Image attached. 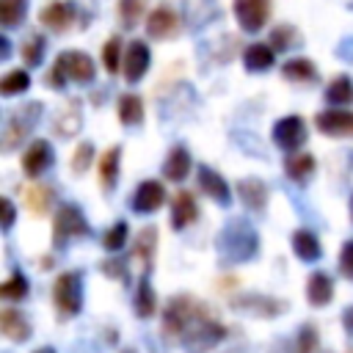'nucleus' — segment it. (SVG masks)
<instances>
[{
	"label": "nucleus",
	"instance_id": "obj_30",
	"mask_svg": "<svg viewBox=\"0 0 353 353\" xmlns=\"http://www.w3.org/2000/svg\"><path fill=\"white\" fill-rule=\"evenodd\" d=\"M154 243H157V229H152V226H146V229L138 234V240H135V256L143 262V270H146L149 262H152Z\"/></svg>",
	"mask_w": 353,
	"mask_h": 353
},
{
	"label": "nucleus",
	"instance_id": "obj_23",
	"mask_svg": "<svg viewBox=\"0 0 353 353\" xmlns=\"http://www.w3.org/2000/svg\"><path fill=\"white\" fill-rule=\"evenodd\" d=\"M292 251H295L303 262L320 259V243H317V237H314L309 229H298V232L292 234Z\"/></svg>",
	"mask_w": 353,
	"mask_h": 353
},
{
	"label": "nucleus",
	"instance_id": "obj_42",
	"mask_svg": "<svg viewBox=\"0 0 353 353\" xmlns=\"http://www.w3.org/2000/svg\"><path fill=\"white\" fill-rule=\"evenodd\" d=\"M234 306H243V309H256V312H259V314H276V312H279V309H281V306H279V303H268V301H265V303H262V301H259V298H248V301H237V303H234Z\"/></svg>",
	"mask_w": 353,
	"mask_h": 353
},
{
	"label": "nucleus",
	"instance_id": "obj_50",
	"mask_svg": "<svg viewBox=\"0 0 353 353\" xmlns=\"http://www.w3.org/2000/svg\"><path fill=\"white\" fill-rule=\"evenodd\" d=\"M350 215H353V199H350Z\"/></svg>",
	"mask_w": 353,
	"mask_h": 353
},
{
	"label": "nucleus",
	"instance_id": "obj_33",
	"mask_svg": "<svg viewBox=\"0 0 353 353\" xmlns=\"http://www.w3.org/2000/svg\"><path fill=\"white\" fill-rule=\"evenodd\" d=\"M28 85H30V74L22 72V69H14V72H8V74L0 80V94H3V97H14V94L25 91Z\"/></svg>",
	"mask_w": 353,
	"mask_h": 353
},
{
	"label": "nucleus",
	"instance_id": "obj_49",
	"mask_svg": "<svg viewBox=\"0 0 353 353\" xmlns=\"http://www.w3.org/2000/svg\"><path fill=\"white\" fill-rule=\"evenodd\" d=\"M33 353H55L52 347H39V350H33Z\"/></svg>",
	"mask_w": 353,
	"mask_h": 353
},
{
	"label": "nucleus",
	"instance_id": "obj_8",
	"mask_svg": "<svg viewBox=\"0 0 353 353\" xmlns=\"http://www.w3.org/2000/svg\"><path fill=\"white\" fill-rule=\"evenodd\" d=\"M234 17L243 30L256 33L270 17V0H234Z\"/></svg>",
	"mask_w": 353,
	"mask_h": 353
},
{
	"label": "nucleus",
	"instance_id": "obj_41",
	"mask_svg": "<svg viewBox=\"0 0 353 353\" xmlns=\"http://www.w3.org/2000/svg\"><path fill=\"white\" fill-rule=\"evenodd\" d=\"M91 157H94V146H91V143H80V146L74 149V157H72V171H74V174H83V171L88 168Z\"/></svg>",
	"mask_w": 353,
	"mask_h": 353
},
{
	"label": "nucleus",
	"instance_id": "obj_38",
	"mask_svg": "<svg viewBox=\"0 0 353 353\" xmlns=\"http://www.w3.org/2000/svg\"><path fill=\"white\" fill-rule=\"evenodd\" d=\"M141 11H143V0H121V3H119L121 25H124V28H132V25L141 19Z\"/></svg>",
	"mask_w": 353,
	"mask_h": 353
},
{
	"label": "nucleus",
	"instance_id": "obj_31",
	"mask_svg": "<svg viewBox=\"0 0 353 353\" xmlns=\"http://www.w3.org/2000/svg\"><path fill=\"white\" fill-rule=\"evenodd\" d=\"M102 63H105L108 74H116L121 69L124 61H121V39L119 36H110L105 41V47H102Z\"/></svg>",
	"mask_w": 353,
	"mask_h": 353
},
{
	"label": "nucleus",
	"instance_id": "obj_3",
	"mask_svg": "<svg viewBox=\"0 0 353 353\" xmlns=\"http://www.w3.org/2000/svg\"><path fill=\"white\" fill-rule=\"evenodd\" d=\"M74 80V83H91L94 80V61L85 55V52H77V50H66L55 58V66H52V74L50 80L55 85H61L63 80Z\"/></svg>",
	"mask_w": 353,
	"mask_h": 353
},
{
	"label": "nucleus",
	"instance_id": "obj_24",
	"mask_svg": "<svg viewBox=\"0 0 353 353\" xmlns=\"http://www.w3.org/2000/svg\"><path fill=\"white\" fill-rule=\"evenodd\" d=\"M52 204V188L50 185H30L25 190V207L33 212V215H44Z\"/></svg>",
	"mask_w": 353,
	"mask_h": 353
},
{
	"label": "nucleus",
	"instance_id": "obj_36",
	"mask_svg": "<svg viewBox=\"0 0 353 353\" xmlns=\"http://www.w3.org/2000/svg\"><path fill=\"white\" fill-rule=\"evenodd\" d=\"M0 295H3L6 301H19V298H25V295H28V279H25L22 273H14L8 281H3Z\"/></svg>",
	"mask_w": 353,
	"mask_h": 353
},
{
	"label": "nucleus",
	"instance_id": "obj_18",
	"mask_svg": "<svg viewBox=\"0 0 353 353\" xmlns=\"http://www.w3.org/2000/svg\"><path fill=\"white\" fill-rule=\"evenodd\" d=\"M0 331H3V336H8L11 342H25V339L30 336L28 320H25L19 312H14V309H3V312H0Z\"/></svg>",
	"mask_w": 353,
	"mask_h": 353
},
{
	"label": "nucleus",
	"instance_id": "obj_4",
	"mask_svg": "<svg viewBox=\"0 0 353 353\" xmlns=\"http://www.w3.org/2000/svg\"><path fill=\"white\" fill-rule=\"evenodd\" d=\"M199 306L201 303H196L190 295H174L168 301L165 312H163V331H165V336H171V339L182 336L185 328L190 325V320L196 317Z\"/></svg>",
	"mask_w": 353,
	"mask_h": 353
},
{
	"label": "nucleus",
	"instance_id": "obj_39",
	"mask_svg": "<svg viewBox=\"0 0 353 353\" xmlns=\"http://www.w3.org/2000/svg\"><path fill=\"white\" fill-rule=\"evenodd\" d=\"M124 243H127V223H124V221H119L113 229H108V232H105L102 245H105L108 251H119Z\"/></svg>",
	"mask_w": 353,
	"mask_h": 353
},
{
	"label": "nucleus",
	"instance_id": "obj_2",
	"mask_svg": "<svg viewBox=\"0 0 353 353\" xmlns=\"http://www.w3.org/2000/svg\"><path fill=\"white\" fill-rule=\"evenodd\" d=\"M223 336H226V328H223L204 306H199L196 317L190 320V325L185 328V334H182L179 339H182V345H185L188 353H207V350L215 347Z\"/></svg>",
	"mask_w": 353,
	"mask_h": 353
},
{
	"label": "nucleus",
	"instance_id": "obj_40",
	"mask_svg": "<svg viewBox=\"0 0 353 353\" xmlns=\"http://www.w3.org/2000/svg\"><path fill=\"white\" fill-rule=\"evenodd\" d=\"M317 345V328L314 325H303L298 331V339H295V353H312Z\"/></svg>",
	"mask_w": 353,
	"mask_h": 353
},
{
	"label": "nucleus",
	"instance_id": "obj_15",
	"mask_svg": "<svg viewBox=\"0 0 353 353\" xmlns=\"http://www.w3.org/2000/svg\"><path fill=\"white\" fill-rule=\"evenodd\" d=\"M199 188H201L210 199H215L218 204H223V207L232 201V193H229V185L223 182V176L215 174V171L207 168V165H199Z\"/></svg>",
	"mask_w": 353,
	"mask_h": 353
},
{
	"label": "nucleus",
	"instance_id": "obj_28",
	"mask_svg": "<svg viewBox=\"0 0 353 353\" xmlns=\"http://www.w3.org/2000/svg\"><path fill=\"white\" fill-rule=\"evenodd\" d=\"M281 72H284L287 80H295V83H309V80L317 77V69H314V63L309 58H292V61L284 63Z\"/></svg>",
	"mask_w": 353,
	"mask_h": 353
},
{
	"label": "nucleus",
	"instance_id": "obj_51",
	"mask_svg": "<svg viewBox=\"0 0 353 353\" xmlns=\"http://www.w3.org/2000/svg\"><path fill=\"white\" fill-rule=\"evenodd\" d=\"M347 353H353V350H347Z\"/></svg>",
	"mask_w": 353,
	"mask_h": 353
},
{
	"label": "nucleus",
	"instance_id": "obj_29",
	"mask_svg": "<svg viewBox=\"0 0 353 353\" xmlns=\"http://www.w3.org/2000/svg\"><path fill=\"white\" fill-rule=\"evenodd\" d=\"M154 306H157V298H154V290L149 284V279L143 276L138 281V290H135V312L141 317H152L154 314Z\"/></svg>",
	"mask_w": 353,
	"mask_h": 353
},
{
	"label": "nucleus",
	"instance_id": "obj_27",
	"mask_svg": "<svg viewBox=\"0 0 353 353\" xmlns=\"http://www.w3.org/2000/svg\"><path fill=\"white\" fill-rule=\"evenodd\" d=\"M284 168H287V174H290L295 182H303V179L314 171V157H312L309 152H295V154H290V157L284 160Z\"/></svg>",
	"mask_w": 353,
	"mask_h": 353
},
{
	"label": "nucleus",
	"instance_id": "obj_20",
	"mask_svg": "<svg viewBox=\"0 0 353 353\" xmlns=\"http://www.w3.org/2000/svg\"><path fill=\"white\" fill-rule=\"evenodd\" d=\"M237 190H240V199H243V204H245V207H251L254 212L265 210V201H268V190H265V185H262L259 179H254V176H248V179H240Z\"/></svg>",
	"mask_w": 353,
	"mask_h": 353
},
{
	"label": "nucleus",
	"instance_id": "obj_34",
	"mask_svg": "<svg viewBox=\"0 0 353 353\" xmlns=\"http://www.w3.org/2000/svg\"><path fill=\"white\" fill-rule=\"evenodd\" d=\"M350 97H353V83H350V77L339 74L336 80H331V85H328V91H325V99H328V102L345 105V102H350Z\"/></svg>",
	"mask_w": 353,
	"mask_h": 353
},
{
	"label": "nucleus",
	"instance_id": "obj_32",
	"mask_svg": "<svg viewBox=\"0 0 353 353\" xmlns=\"http://www.w3.org/2000/svg\"><path fill=\"white\" fill-rule=\"evenodd\" d=\"M28 11V0H0V22L6 28H14L17 22H22Z\"/></svg>",
	"mask_w": 353,
	"mask_h": 353
},
{
	"label": "nucleus",
	"instance_id": "obj_5",
	"mask_svg": "<svg viewBox=\"0 0 353 353\" xmlns=\"http://www.w3.org/2000/svg\"><path fill=\"white\" fill-rule=\"evenodd\" d=\"M52 301H55V309H58L63 317H72V314H77V312H80L83 290H80V276H77L74 270L61 273V276L55 279Z\"/></svg>",
	"mask_w": 353,
	"mask_h": 353
},
{
	"label": "nucleus",
	"instance_id": "obj_1",
	"mask_svg": "<svg viewBox=\"0 0 353 353\" xmlns=\"http://www.w3.org/2000/svg\"><path fill=\"white\" fill-rule=\"evenodd\" d=\"M256 245H259V237H256L254 226L243 218H232L223 226V232L218 234V248L229 262L251 259L256 254Z\"/></svg>",
	"mask_w": 353,
	"mask_h": 353
},
{
	"label": "nucleus",
	"instance_id": "obj_16",
	"mask_svg": "<svg viewBox=\"0 0 353 353\" xmlns=\"http://www.w3.org/2000/svg\"><path fill=\"white\" fill-rule=\"evenodd\" d=\"M196 215H199V210H196L193 196L188 190H179L174 196V201H171V226L174 229H185L188 223L196 221Z\"/></svg>",
	"mask_w": 353,
	"mask_h": 353
},
{
	"label": "nucleus",
	"instance_id": "obj_12",
	"mask_svg": "<svg viewBox=\"0 0 353 353\" xmlns=\"http://www.w3.org/2000/svg\"><path fill=\"white\" fill-rule=\"evenodd\" d=\"M50 165H52V146H50V141H44V138L33 141V143L25 149V154H22V168H25V174H28V176H39V174H44Z\"/></svg>",
	"mask_w": 353,
	"mask_h": 353
},
{
	"label": "nucleus",
	"instance_id": "obj_43",
	"mask_svg": "<svg viewBox=\"0 0 353 353\" xmlns=\"http://www.w3.org/2000/svg\"><path fill=\"white\" fill-rule=\"evenodd\" d=\"M339 270L345 279H353V240L342 245V254H339Z\"/></svg>",
	"mask_w": 353,
	"mask_h": 353
},
{
	"label": "nucleus",
	"instance_id": "obj_9",
	"mask_svg": "<svg viewBox=\"0 0 353 353\" xmlns=\"http://www.w3.org/2000/svg\"><path fill=\"white\" fill-rule=\"evenodd\" d=\"M273 141L284 149V152H295L303 141H306V124L301 116H284L276 121L273 127Z\"/></svg>",
	"mask_w": 353,
	"mask_h": 353
},
{
	"label": "nucleus",
	"instance_id": "obj_35",
	"mask_svg": "<svg viewBox=\"0 0 353 353\" xmlns=\"http://www.w3.org/2000/svg\"><path fill=\"white\" fill-rule=\"evenodd\" d=\"M270 44H273V50L298 47V44H301V36H298V30H295V28H290V25H281V28H276V30L270 33Z\"/></svg>",
	"mask_w": 353,
	"mask_h": 353
},
{
	"label": "nucleus",
	"instance_id": "obj_25",
	"mask_svg": "<svg viewBox=\"0 0 353 353\" xmlns=\"http://www.w3.org/2000/svg\"><path fill=\"white\" fill-rule=\"evenodd\" d=\"M119 154H121V149L119 146H110L102 154V160H99V182H102L105 190H110L116 185V176H119Z\"/></svg>",
	"mask_w": 353,
	"mask_h": 353
},
{
	"label": "nucleus",
	"instance_id": "obj_14",
	"mask_svg": "<svg viewBox=\"0 0 353 353\" xmlns=\"http://www.w3.org/2000/svg\"><path fill=\"white\" fill-rule=\"evenodd\" d=\"M314 124L325 135H353V113L345 110H323Z\"/></svg>",
	"mask_w": 353,
	"mask_h": 353
},
{
	"label": "nucleus",
	"instance_id": "obj_47",
	"mask_svg": "<svg viewBox=\"0 0 353 353\" xmlns=\"http://www.w3.org/2000/svg\"><path fill=\"white\" fill-rule=\"evenodd\" d=\"M342 320H345V328L353 334V309H347V312L342 314Z\"/></svg>",
	"mask_w": 353,
	"mask_h": 353
},
{
	"label": "nucleus",
	"instance_id": "obj_21",
	"mask_svg": "<svg viewBox=\"0 0 353 353\" xmlns=\"http://www.w3.org/2000/svg\"><path fill=\"white\" fill-rule=\"evenodd\" d=\"M74 17V8L69 3H50L47 8H41L39 19L50 28V30H63Z\"/></svg>",
	"mask_w": 353,
	"mask_h": 353
},
{
	"label": "nucleus",
	"instance_id": "obj_46",
	"mask_svg": "<svg viewBox=\"0 0 353 353\" xmlns=\"http://www.w3.org/2000/svg\"><path fill=\"white\" fill-rule=\"evenodd\" d=\"M102 268H105V273H116V276H124V270H121V262H105Z\"/></svg>",
	"mask_w": 353,
	"mask_h": 353
},
{
	"label": "nucleus",
	"instance_id": "obj_44",
	"mask_svg": "<svg viewBox=\"0 0 353 353\" xmlns=\"http://www.w3.org/2000/svg\"><path fill=\"white\" fill-rule=\"evenodd\" d=\"M0 207H3V229H11V223H14V204L8 199H3Z\"/></svg>",
	"mask_w": 353,
	"mask_h": 353
},
{
	"label": "nucleus",
	"instance_id": "obj_19",
	"mask_svg": "<svg viewBox=\"0 0 353 353\" xmlns=\"http://www.w3.org/2000/svg\"><path fill=\"white\" fill-rule=\"evenodd\" d=\"M331 295H334V284H331V279L325 276V273H312L309 276V281H306V298H309V303L312 306H325L328 301H331Z\"/></svg>",
	"mask_w": 353,
	"mask_h": 353
},
{
	"label": "nucleus",
	"instance_id": "obj_22",
	"mask_svg": "<svg viewBox=\"0 0 353 353\" xmlns=\"http://www.w3.org/2000/svg\"><path fill=\"white\" fill-rule=\"evenodd\" d=\"M245 66H248V72H268L270 66H273V47L270 44H265V41H254L248 50H245Z\"/></svg>",
	"mask_w": 353,
	"mask_h": 353
},
{
	"label": "nucleus",
	"instance_id": "obj_37",
	"mask_svg": "<svg viewBox=\"0 0 353 353\" xmlns=\"http://www.w3.org/2000/svg\"><path fill=\"white\" fill-rule=\"evenodd\" d=\"M41 55H44V39L41 36H30L25 44H22V61L28 66H39L41 63Z\"/></svg>",
	"mask_w": 353,
	"mask_h": 353
},
{
	"label": "nucleus",
	"instance_id": "obj_10",
	"mask_svg": "<svg viewBox=\"0 0 353 353\" xmlns=\"http://www.w3.org/2000/svg\"><path fill=\"white\" fill-rule=\"evenodd\" d=\"M146 69H149V47L141 39H135V41H130V47L124 52L121 72H124L127 83H138L146 74Z\"/></svg>",
	"mask_w": 353,
	"mask_h": 353
},
{
	"label": "nucleus",
	"instance_id": "obj_13",
	"mask_svg": "<svg viewBox=\"0 0 353 353\" xmlns=\"http://www.w3.org/2000/svg\"><path fill=\"white\" fill-rule=\"evenodd\" d=\"M176 30H179V19H176V14H174L168 6L154 8V11L149 14V19H146V33H149L152 39H168V36H174Z\"/></svg>",
	"mask_w": 353,
	"mask_h": 353
},
{
	"label": "nucleus",
	"instance_id": "obj_7",
	"mask_svg": "<svg viewBox=\"0 0 353 353\" xmlns=\"http://www.w3.org/2000/svg\"><path fill=\"white\" fill-rule=\"evenodd\" d=\"M39 110H41V105H39V102H30V105L17 108V110L11 113V119H8V124H6V135H3V149H14V146L30 132V127H33L36 119H39Z\"/></svg>",
	"mask_w": 353,
	"mask_h": 353
},
{
	"label": "nucleus",
	"instance_id": "obj_6",
	"mask_svg": "<svg viewBox=\"0 0 353 353\" xmlns=\"http://www.w3.org/2000/svg\"><path fill=\"white\" fill-rule=\"evenodd\" d=\"M83 234H88V223H85L80 207L63 204V207L55 212V221H52V243H55V245H63V243H69L72 237H83Z\"/></svg>",
	"mask_w": 353,
	"mask_h": 353
},
{
	"label": "nucleus",
	"instance_id": "obj_48",
	"mask_svg": "<svg viewBox=\"0 0 353 353\" xmlns=\"http://www.w3.org/2000/svg\"><path fill=\"white\" fill-rule=\"evenodd\" d=\"M0 58H8V39H0Z\"/></svg>",
	"mask_w": 353,
	"mask_h": 353
},
{
	"label": "nucleus",
	"instance_id": "obj_26",
	"mask_svg": "<svg viewBox=\"0 0 353 353\" xmlns=\"http://www.w3.org/2000/svg\"><path fill=\"white\" fill-rule=\"evenodd\" d=\"M119 119H121V124H127V127L141 124V119H143V102H141L138 94H124V97L119 99Z\"/></svg>",
	"mask_w": 353,
	"mask_h": 353
},
{
	"label": "nucleus",
	"instance_id": "obj_11",
	"mask_svg": "<svg viewBox=\"0 0 353 353\" xmlns=\"http://www.w3.org/2000/svg\"><path fill=\"white\" fill-rule=\"evenodd\" d=\"M163 201H165V188H163V182L146 179V182H141L138 190L132 193L130 207H132L135 212H154L157 207H163Z\"/></svg>",
	"mask_w": 353,
	"mask_h": 353
},
{
	"label": "nucleus",
	"instance_id": "obj_45",
	"mask_svg": "<svg viewBox=\"0 0 353 353\" xmlns=\"http://www.w3.org/2000/svg\"><path fill=\"white\" fill-rule=\"evenodd\" d=\"M345 61H353V39H345L342 44H339V50H336Z\"/></svg>",
	"mask_w": 353,
	"mask_h": 353
},
{
	"label": "nucleus",
	"instance_id": "obj_17",
	"mask_svg": "<svg viewBox=\"0 0 353 353\" xmlns=\"http://www.w3.org/2000/svg\"><path fill=\"white\" fill-rule=\"evenodd\" d=\"M190 171V154L185 146H174L163 163V176L171 179V182H182Z\"/></svg>",
	"mask_w": 353,
	"mask_h": 353
}]
</instances>
